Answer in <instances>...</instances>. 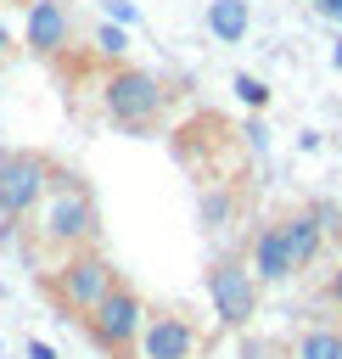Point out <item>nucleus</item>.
<instances>
[{"mask_svg":"<svg viewBox=\"0 0 342 359\" xmlns=\"http://www.w3.org/2000/svg\"><path fill=\"white\" fill-rule=\"evenodd\" d=\"M39 241L62 247V252H78V247L101 241V208H95L90 185L62 163H50V191L39 202Z\"/></svg>","mask_w":342,"mask_h":359,"instance_id":"nucleus-1","label":"nucleus"},{"mask_svg":"<svg viewBox=\"0 0 342 359\" xmlns=\"http://www.w3.org/2000/svg\"><path fill=\"white\" fill-rule=\"evenodd\" d=\"M101 112H107V123H118L129 135H146L168 112V84L151 67H135V62L107 67V79H101Z\"/></svg>","mask_w":342,"mask_h":359,"instance_id":"nucleus-2","label":"nucleus"},{"mask_svg":"<svg viewBox=\"0 0 342 359\" xmlns=\"http://www.w3.org/2000/svg\"><path fill=\"white\" fill-rule=\"evenodd\" d=\"M112 286H123V275H118V264H112L101 247H78V252H67V258L45 275L50 303H56L62 314H73V320H84Z\"/></svg>","mask_w":342,"mask_h":359,"instance_id":"nucleus-3","label":"nucleus"},{"mask_svg":"<svg viewBox=\"0 0 342 359\" xmlns=\"http://www.w3.org/2000/svg\"><path fill=\"white\" fill-rule=\"evenodd\" d=\"M202 286H207V309H213V325L219 331H247L258 320V280L247 269V252H213L207 269H202Z\"/></svg>","mask_w":342,"mask_h":359,"instance_id":"nucleus-4","label":"nucleus"},{"mask_svg":"<svg viewBox=\"0 0 342 359\" xmlns=\"http://www.w3.org/2000/svg\"><path fill=\"white\" fill-rule=\"evenodd\" d=\"M146 297L123 280V286H112L90 314H84V337L107 353V359H135V342H140V325H146Z\"/></svg>","mask_w":342,"mask_h":359,"instance_id":"nucleus-5","label":"nucleus"},{"mask_svg":"<svg viewBox=\"0 0 342 359\" xmlns=\"http://www.w3.org/2000/svg\"><path fill=\"white\" fill-rule=\"evenodd\" d=\"M50 191V157L45 151H11L6 174H0V219H34L39 202Z\"/></svg>","mask_w":342,"mask_h":359,"instance_id":"nucleus-6","label":"nucleus"},{"mask_svg":"<svg viewBox=\"0 0 342 359\" xmlns=\"http://www.w3.org/2000/svg\"><path fill=\"white\" fill-rule=\"evenodd\" d=\"M73 34H78V22H73V6H67V0H28V6H22V50H28L34 62L67 56Z\"/></svg>","mask_w":342,"mask_h":359,"instance_id":"nucleus-7","label":"nucleus"},{"mask_svg":"<svg viewBox=\"0 0 342 359\" xmlns=\"http://www.w3.org/2000/svg\"><path fill=\"white\" fill-rule=\"evenodd\" d=\"M202 337L185 314L174 309H151L146 325H140V342H135V359H196Z\"/></svg>","mask_w":342,"mask_h":359,"instance_id":"nucleus-8","label":"nucleus"},{"mask_svg":"<svg viewBox=\"0 0 342 359\" xmlns=\"http://www.w3.org/2000/svg\"><path fill=\"white\" fill-rule=\"evenodd\" d=\"M247 269L258 286H286L297 269H292V252H286V236H280V219L275 224H258L247 236Z\"/></svg>","mask_w":342,"mask_h":359,"instance_id":"nucleus-9","label":"nucleus"},{"mask_svg":"<svg viewBox=\"0 0 342 359\" xmlns=\"http://www.w3.org/2000/svg\"><path fill=\"white\" fill-rule=\"evenodd\" d=\"M280 236H286V252H292V269L303 275V269H314L320 258H325V230L314 224V213H308V202L303 208H292L286 219H280Z\"/></svg>","mask_w":342,"mask_h":359,"instance_id":"nucleus-10","label":"nucleus"},{"mask_svg":"<svg viewBox=\"0 0 342 359\" xmlns=\"http://www.w3.org/2000/svg\"><path fill=\"white\" fill-rule=\"evenodd\" d=\"M202 28L219 39V45H241L252 34V6L247 0H207L202 6Z\"/></svg>","mask_w":342,"mask_h":359,"instance_id":"nucleus-11","label":"nucleus"},{"mask_svg":"<svg viewBox=\"0 0 342 359\" xmlns=\"http://www.w3.org/2000/svg\"><path fill=\"white\" fill-rule=\"evenodd\" d=\"M235 213H241V202H235L230 185H202V191H196V224H202V230H230Z\"/></svg>","mask_w":342,"mask_h":359,"instance_id":"nucleus-12","label":"nucleus"},{"mask_svg":"<svg viewBox=\"0 0 342 359\" xmlns=\"http://www.w3.org/2000/svg\"><path fill=\"white\" fill-rule=\"evenodd\" d=\"M292 359H342V325H331V320L303 325L292 342Z\"/></svg>","mask_w":342,"mask_h":359,"instance_id":"nucleus-13","label":"nucleus"},{"mask_svg":"<svg viewBox=\"0 0 342 359\" xmlns=\"http://www.w3.org/2000/svg\"><path fill=\"white\" fill-rule=\"evenodd\" d=\"M90 45H95V56L107 67H123L129 62V28H118V22H95L90 28Z\"/></svg>","mask_w":342,"mask_h":359,"instance_id":"nucleus-14","label":"nucleus"},{"mask_svg":"<svg viewBox=\"0 0 342 359\" xmlns=\"http://www.w3.org/2000/svg\"><path fill=\"white\" fill-rule=\"evenodd\" d=\"M230 90H235V101H241L247 112H264V107H269V84H264L258 73H235Z\"/></svg>","mask_w":342,"mask_h":359,"instance_id":"nucleus-15","label":"nucleus"},{"mask_svg":"<svg viewBox=\"0 0 342 359\" xmlns=\"http://www.w3.org/2000/svg\"><path fill=\"white\" fill-rule=\"evenodd\" d=\"M308 213H314V224L325 230V241H342V202H331V196H314V202H308Z\"/></svg>","mask_w":342,"mask_h":359,"instance_id":"nucleus-16","label":"nucleus"},{"mask_svg":"<svg viewBox=\"0 0 342 359\" xmlns=\"http://www.w3.org/2000/svg\"><path fill=\"white\" fill-rule=\"evenodd\" d=\"M22 50V17H11V6H0V62H11Z\"/></svg>","mask_w":342,"mask_h":359,"instance_id":"nucleus-17","label":"nucleus"},{"mask_svg":"<svg viewBox=\"0 0 342 359\" xmlns=\"http://www.w3.org/2000/svg\"><path fill=\"white\" fill-rule=\"evenodd\" d=\"M101 22H118V28H140V6L135 0H101Z\"/></svg>","mask_w":342,"mask_h":359,"instance_id":"nucleus-18","label":"nucleus"},{"mask_svg":"<svg viewBox=\"0 0 342 359\" xmlns=\"http://www.w3.org/2000/svg\"><path fill=\"white\" fill-rule=\"evenodd\" d=\"M241 140H247L252 151H269V123H264V112H252V118L241 123Z\"/></svg>","mask_w":342,"mask_h":359,"instance_id":"nucleus-19","label":"nucleus"},{"mask_svg":"<svg viewBox=\"0 0 342 359\" xmlns=\"http://www.w3.org/2000/svg\"><path fill=\"white\" fill-rule=\"evenodd\" d=\"M325 303H331V309H342V264L325 275Z\"/></svg>","mask_w":342,"mask_h":359,"instance_id":"nucleus-20","label":"nucleus"},{"mask_svg":"<svg viewBox=\"0 0 342 359\" xmlns=\"http://www.w3.org/2000/svg\"><path fill=\"white\" fill-rule=\"evenodd\" d=\"M22 359H56V348H50L45 337H28V348H22Z\"/></svg>","mask_w":342,"mask_h":359,"instance_id":"nucleus-21","label":"nucleus"},{"mask_svg":"<svg viewBox=\"0 0 342 359\" xmlns=\"http://www.w3.org/2000/svg\"><path fill=\"white\" fill-rule=\"evenodd\" d=\"M314 11H320L331 28H342V0H314Z\"/></svg>","mask_w":342,"mask_h":359,"instance_id":"nucleus-22","label":"nucleus"},{"mask_svg":"<svg viewBox=\"0 0 342 359\" xmlns=\"http://www.w3.org/2000/svg\"><path fill=\"white\" fill-rule=\"evenodd\" d=\"M297 151H320V129H303L297 135Z\"/></svg>","mask_w":342,"mask_h":359,"instance_id":"nucleus-23","label":"nucleus"},{"mask_svg":"<svg viewBox=\"0 0 342 359\" xmlns=\"http://www.w3.org/2000/svg\"><path fill=\"white\" fill-rule=\"evenodd\" d=\"M331 67L342 73V28H336V39H331Z\"/></svg>","mask_w":342,"mask_h":359,"instance_id":"nucleus-24","label":"nucleus"},{"mask_svg":"<svg viewBox=\"0 0 342 359\" xmlns=\"http://www.w3.org/2000/svg\"><path fill=\"white\" fill-rule=\"evenodd\" d=\"M6 163H11V146H0V174H6Z\"/></svg>","mask_w":342,"mask_h":359,"instance_id":"nucleus-25","label":"nucleus"},{"mask_svg":"<svg viewBox=\"0 0 342 359\" xmlns=\"http://www.w3.org/2000/svg\"><path fill=\"white\" fill-rule=\"evenodd\" d=\"M308 6H314V0H308Z\"/></svg>","mask_w":342,"mask_h":359,"instance_id":"nucleus-26","label":"nucleus"},{"mask_svg":"<svg viewBox=\"0 0 342 359\" xmlns=\"http://www.w3.org/2000/svg\"><path fill=\"white\" fill-rule=\"evenodd\" d=\"M0 353H6V348H0Z\"/></svg>","mask_w":342,"mask_h":359,"instance_id":"nucleus-27","label":"nucleus"}]
</instances>
